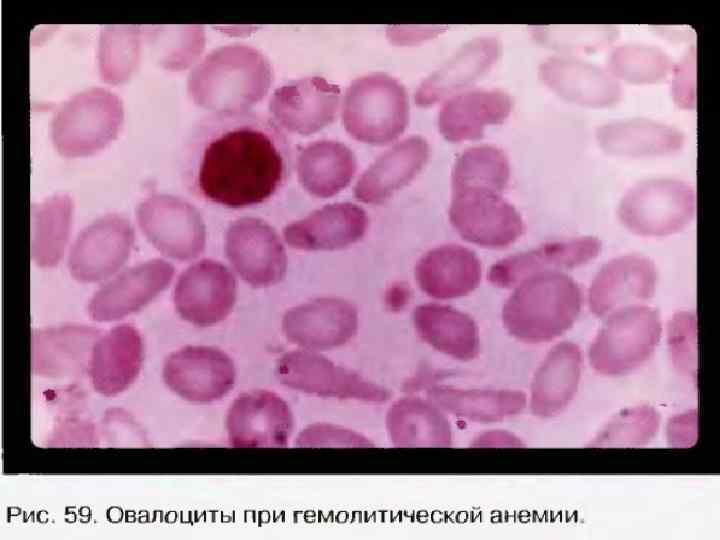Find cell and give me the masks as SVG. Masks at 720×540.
Returning <instances> with one entry per match:
<instances>
[{
	"instance_id": "cell-26",
	"label": "cell",
	"mask_w": 720,
	"mask_h": 540,
	"mask_svg": "<svg viewBox=\"0 0 720 540\" xmlns=\"http://www.w3.org/2000/svg\"><path fill=\"white\" fill-rule=\"evenodd\" d=\"M417 336L428 346L454 360L467 362L480 351V334L467 313L442 303H424L413 310Z\"/></svg>"
},
{
	"instance_id": "cell-21",
	"label": "cell",
	"mask_w": 720,
	"mask_h": 540,
	"mask_svg": "<svg viewBox=\"0 0 720 540\" xmlns=\"http://www.w3.org/2000/svg\"><path fill=\"white\" fill-rule=\"evenodd\" d=\"M143 362V342L130 324L117 325L95 341L88 374L94 390L104 396L125 391L139 375Z\"/></svg>"
},
{
	"instance_id": "cell-3",
	"label": "cell",
	"mask_w": 720,
	"mask_h": 540,
	"mask_svg": "<svg viewBox=\"0 0 720 540\" xmlns=\"http://www.w3.org/2000/svg\"><path fill=\"white\" fill-rule=\"evenodd\" d=\"M273 71L267 57L244 44L221 47L192 71L188 88L196 103L212 112L245 111L268 93Z\"/></svg>"
},
{
	"instance_id": "cell-19",
	"label": "cell",
	"mask_w": 720,
	"mask_h": 540,
	"mask_svg": "<svg viewBox=\"0 0 720 540\" xmlns=\"http://www.w3.org/2000/svg\"><path fill=\"white\" fill-rule=\"evenodd\" d=\"M601 247V241L593 236L546 242L498 260L490 267L488 280L498 288H514L537 273L583 266L599 255Z\"/></svg>"
},
{
	"instance_id": "cell-31",
	"label": "cell",
	"mask_w": 720,
	"mask_h": 540,
	"mask_svg": "<svg viewBox=\"0 0 720 540\" xmlns=\"http://www.w3.org/2000/svg\"><path fill=\"white\" fill-rule=\"evenodd\" d=\"M426 397L447 415L476 423H494L519 414L527 404L526 395L517 390L462 388L433 385Z\"/></svg>"
},
{
	"instance_id": "cell-25",
	"label": "cell",
	"mask_w": 720,
	"mask_h": 540,
	"mask_svg": "<svg viewBox=\"0 0 720 540\" xmlns=\"http://www.w3.org/2000/svg\"><path fill=\"white\" fill-rule=\"evenodd\" d=\"M500 53L501 44L495 37L465 43L419 84L414 94L416 104L429 107L474 83L492 68Z\"/></svg>"
},
{
	"instance_id": "cell-42",
	"label": "cell",
	"mask_w": 720,
	"mask_h": 540,
	"mask_svg": "<svg viewBox=\"0 0 720 540\" xmlns=\"http://www.w3.org/2000/svg\"><path fill=\"white\" fill-rule=\"evenodd\" d=\"M521 441L513 434L504 431L483 432L475 437L472 447H519Z\"/></svg>"
},
{
	"instance_id": "cell-15",
	"label": "cell",
	"mask_w": 720,
	"mask_h": 540,
	"mask_svg": "<svg viewBox=\"0 0 720 540\" xmlns=\"http://www.w3.org/2000/svg\"><path fill=\"white\" fill-rule=\"evenodd\" d=\"M340 89L320 76L304 77L277 88L270 100V118L283 130L300 135L330 125L340 106Z\"/></svg>"
},
{
	"instance_id": "cell-14",
	"label": "cell",
	"mask_w": 720,
	"mask_h": 540,
	"mask_svg": "<svg viewBox=\"0 0 720 540\" xmlns=\"http://www.w3.org/2000/svg\"><path fill=\"white\" fill-rule=\"evenodd\" d=\"M173 300L182 319L196 326H211L224 320L232 311L236 280L220 262L201 260L180 275Z\"/></svg>"
},
{
	"instance_id": "cell-1",
	"label": "cell",
	"mask_w": 720,
	"mask_h": 540,
	"mask_svg": "<svg viewBox=\"0 0 720 540\" xmlns=\"http://www.w3.org/2000/svg\"><path fill=\"white\" fill-rule=\"evenodd\" d=\"M185 142L195 188L211 203L259 205L285 181L290 144L271 118L250 110L211 112L192 126Z\"/></svg>"
},
{
	"instance_id": "cell-30",
	"label": "cell",
	"mask_w": 720,
	"mask_h": 540,
	"mask_svg": "<svg viewBox=\"0 0 720 540\" xmlns=\"http://www.w3.org/2000/svg\"><path fill=\"white\" fill-rule=\"evenodd\" d=\"M580 348L572 342L555 345L537 368L531 383L529 406L538 417L562 412L573 399L581 376Z\"/></svg>"
},
{
	"instance_id": "cell-29",
	"label": "cell",
	"mask_w": 720,
	"mask_h": 540,
	"mask_svg": "<svg viewBox=\"0 0 720 540\" xmlns=\"http://www.w3.org/2000/svg\"><path fill=\"white\" fill-rule=\"evenodd\" d=\"M385 428L395 447H450L453 443L447 414L427 397L396 400L386 413Z\"/></svg>"
},
{
	"instance_id": "cell-12",
	"label": "cell",
	"mask_w": 720,
	"mask_h": 540,
	"mask_svg": "<svg viewBox=\"0 0 720 540\" xmlns=\"http://www.w3.org/2000/svg\"><path fill=\"white\" fill-rule=\"evenodd\" d=\"M138 217L143 233L162 254L187 261L204 251L203 220L186 201L167 195L154 196L140 206Z\"/></svg>"
},
{
	"instance_id": "cell-13",
	"label": "cell",
	"mask_w": 720,
	"mask_h": 540,
	"mask_svg": "<svg viewBox=\"0 0 720 540\" xmlns=\"http://www.w3.org/2000/svg\"><path fill=\"white\" fill-rule=\"evenodd\" d=\"M356 306L339 297H321L289 309L282 319L286 339L302 349L324 351L347 344L356 335Z\"/></svg>"
},
{
	"instance_id": "cell-11",
	"label": "cell",
	"mask_w": 720,
	"mask_h": 540,
	"mask_svg": "<svg viewBox=\"0 0 720 540\" xmlns=\"http://www.w3.org/2000/svg\"><path fill=\"white\" fill-rule=\"evenodd\" d=\"M225 251L236 273L253 287L275 285L286 274L284 245L276 231L259 218L235 220L226 233Z\"/></svg>"
},
{
	"instance_id": "cell-22",
	"label": "cell",
	"mask_w": 720,
	"mask_h": 540,
	"mask_svg": "<svg viewBox=\"0 0 720 540\" xmlns=\"http://www.w3.org/2000/svg\"><path fill=\"white\" fill-rule=\"evenodd\" d=\"M414 277L428 297L450 300L467 296L479 286L482 266L471 249L458 244H443L431 248L418 259Z\"/></svg>"
},
{
	"instance_id": "cell-38",
	"label": "cell",
	"mask_w": 720,
	"mask_h": 540,
	"mask_svg": "<svg viewBox=\"0 0 720 540\" xmlns=\"http://www.w3.org/2000/svg\"><path fill=\"white\" fill-rule=\"evenodd\" d=\"M659 416L651 408L638 407L623 412L606 426L597 445H641L657 432Z\"/></svg>"
},
{
	"instance_id": "cell-6",
	"label": "cell",
	"mask_w": 720,
	"mask_h": 540,
	"mask_svg": "<svg viewBox=\"0 0 720 540\" xmlns=\"http://www.w3.org/2000/svg\"><path fill=\"white\" fill-rule=\"evenodd\" d=\"M696 195L688 183L673 178L641 181L620 201L618 216L634 234L664 237L685 229L694 218Z\"/></svg>"
},
{
	"instance_id": "cell-16",
	"label": "cell",
	"mask_w": 720,
	"mask_h": 540,
	"mask_svg": "<svg viewBox=\"0 0 720 540\" xmlns=\"http://www.w3.org/2000/svg\"><path fill=\"white\" fill-rule=\"evenodd\" d=\"M133 229L118 216L104 217L87 227L74 242L68 259L71 276L82 283L108 279L129 259Z\"/></svg>"
},
{
	"instance_id": "cell-9",
	"label": "cell",
	"mask_w": 720,
	"mask_h": 540,
	"mask_svg": "<svg viewBox=\"0 0 720 540\" xmlns=\"http://www.w3.org/2000/svg\"><path fill=\"white\" fill-rule=\"evenodd\" d=\"M163 379L182 399L208 403L221 399L233 388L236 370L231 357L219 348L185 346L165 359Z\"/></svg>"
},
{
	"instance_id": "cell-4",
	"label": "cell",
	"mask_w": 720,
	"mask_h": 540,
	"mask_svg": "<svg viewBox=\"0 0 720 540\" xmlns=\"http://www.w3.org/2000/svg\"><path fill=\"white\" fill-rule=\"evenodd\" d=\"M341 120L346 132L359 142L390 144L400 137L409 122L406 89L383 72L358 77L345 91Z\"/></svg>"
},
{
	"instance_id": "cell-2",
	"label": "cell",
	"mask_w": 720,
	"mask_h": 540,
	"mask_svg": "<svg viewBox=\"0 0 720 540\" xmlns=\"http://www.w3.org/2000/svg\"><path fill=\"white\" fill-rule=\"evenodd\" d=\"M582 306L578 284L562 271H546L522 280L505 301L501 318L515 339L539 344L570 329Z\"/></svg>"
},
{
	"instance_id": "cell-18",
	"label": "cell",
	"mask_w": 720,
	"mask_h": 540,
	"mask_svg": "<svg viewBox=\"0 0 720 540\" xmlns=\"http://www.w3.org/2000/svg\"><path fill=\"white\" fill-rule=\"evenodd\" d=\"M657 269L641 255H623L607 262L594 277L588 291L590 311L598 317L649 300L655 293Z\"/></svg>"
},
{
	"instance_id": "cell-37",
	"label": "cell",
	"mask_w": 720,
	"mask_h": 540,
	"mask_svg": "<svg viewBox=\"0 0 720 540\" xmlns=\"http://www.w3.org/2000/svg\"><path fill=\"white\" fill-rule=\"evenodd\" d=\"M534 32L543 43L564 51H594L617 36L615 27L599 25L536 27Z\"/></svg>"
},
{
	"instance_id": "cell-5",
	"label": "cell",
	"mask_w": 720,
	"mask_h": 540,
	"mask_svg": "<svg viewBox=\"0 0 720 540\" xmlns=\"http://www.w3.org/2000/svg\"><path fill=\"white\" fill-rule=\"evenodd\" d=\"M662 333L657 309L631 305L609 314L589 348L591 367L599 374L621 376L644 364Z\"/></svg>"
},
{
	"instance_id": "cell-33",
	"label": "cell",
	"mask_w": 720,
	"mask_h": 540,
	"mask_svg": "<svg viewBox=\"0 0 720 540\" xmlns=\"http://www.w3.org/2000/svg\"><path fill=\"white\" fill-rule=\"evenodd\" d=\"M357 170L352 150L335 140H318L303 147L297 157L301 186L318 198L332 197L346 188Z\"/></svg>"
},
{
	"instance_id": "cell-24",
	"label": "cell",
	"mask_w": 720,
	"mask_h": 540,
	"mask_svg": "<svg viewBox=\"0 0 720 540\" xmlns=\"http://www.w3.org/2000/svg\"><path fill=\"white\" fill-rule=\"evenodd\" d=\"M429 155V144L421 136L397 142L362 173L354 187L355 197L369 205L386 202L420 173Z\"/></svg>"
},
{
	"instance_id": "cell-20",
	"label": "cell",
	"mask_w": 720,
	"mask_h": 540,
	"mask_svg": "<svg viewBox=\"0 0 720 540\" xmlns=\"http://www.w3.org/2000/svg\"><path fill=\"white\" fill-rule=\"evenodd\" d=\"M366 211L351 202L332 203L283 229V238L292 248L305 251H333L359 242L367 232Z\"/></svg>"
},
{
	"instance_id": "cell-7",
	"label": "cell",
	"mask_w": 720,
	"mask_h": 540,
	"mask_svg": "<svg viewBox=\"0 0 720 540\" xmlns=\"http://www.w3.org/2000/svg\"><path fill=\"white\" fill-rule=\"evenodd\" d=\"M275 374L286 387L323 398L380 404L391 397L385 387L306 349L282 355L276 363Z\"/></svg>"
},
{
	"instance_id": "cell-8",
	"label": "cell",
	"mask_w": 720,
	"mask_h": 540,
	"mask_svg": "<svg viewBox=\"0 0 720 540\" xmlns=\"http://www.w3.org/2000/svg\"><path fill=\"white\" fill-rule=\"evenodd\" d=\"M451 189L449 221L463 240L482 248L503 249L522 235V217L501 192L473 186Z\"/></svg>"
},
{
	"instance_id": "cell-10",
	"label": "cell",
	"mask_w": 720,
	"mask_h": 540,
	"mask_svg": "<svg viewBox=\"0 0 720 540\" xmlns=\"http://www.w3.org/2000/svg\"><path fill=\"white\" fill-rule=\"evenodd\" d=\"M293 428L288 403L268 390L239 394L226 415L227 438L233 447H286Z\"/></svg>"
},
{
	"instance_id": "cell-34",
	"label": "cell",
	"mask_w": 720,
	"mask_h": 540,
	"mask_svg": "<svg viewBox=\"0 0 720 540\" xmlns=\"http://www.w3.org/2000/svg\"><path fill=\"white\" fill-rule=\"evenodd\" d=\"M71 204L56 197L34 208L31 255L42 268L56 266L65 251L70 229Z\"/></svg>"
},
{
	"instance_id": "cell-28",
	"label": "cell",
	"mask_w": 720,
	"mask_h": 540,
	"mask_svg": "<svg viewBox=\"0 0 720 540\" xmlns=\"http://www.w3.org/2000/svg\"><path fill=\"white\" fill-rule=\"evenodd\" d=\"M99 330L85 325H63L34 332L33 371L44 377L78 375L89 365Z\"/></svg>"
},
{
	"instance_id": "cell-39",
	"label": "cell",
	"mask_w": 720,
	"mask_h": 540,
	"mask_svg": "<svg viewBox=\"0 0 720 540\" xmlns=\"http://www.w3.org/2000/svg\"><path fill=\"white\" fill-rule=\"evenodd\" d=\"M670 357L682 374L695 377L697 373V318L694 313L679 311L667 328Z\"/></svg>"
},
{
	"instance_id": "cell-32",
	"label": "cell",
	"mask_w": 720,
	"mask_h": 540,
	"mask_svg": "<svg viewBox=\"0 0 720 540\" xmlns=\"http://www.w3.org/2000/svg\"><path fill=\"white\" fill-rule=\"evenodd\" d=\"M596 138L605 152L625 157L669 155L680 150L684 144L680 130L646 118L606 123L597 129Z\"/></svg>"
},
{
	"instance_id": "cell-27",
	"label": "cell",
	"mask_w": 720,
	"mask_h": 540,
	"mask_svg": "<svg viewBox=\"0 0 720 540\" xmlns=\"http://www.w3.org/2000/svg\"><path fill=\"white\" fill-rule=\"evenodd\" d=\"M511 109L510 95L499 89L458 93L443 103L438 113V130L450 142L478 139L486 126L502 123Z\"/></svg>"
},
{
	"instance_id": "cell-40",
	"label": "cell",
	"mask_w": 720,
	"mask_h": 540,
	"mask_svg": "<svg viewBox=\"0 0 720 540\" xmlns=\"http://www.w3.org/2000/svg\"><path fill=\"white\" fill-rule=\"evenodd\" d=\"M301 445L336 447H371L372 443L361 434L338 426L318 424L306 429L299 437Z\"/></svg>"
},
{
	"instance_id": "cell-35",
	"label": "cell",
	"mask_w": 720,
	"mask_h": 540,
	"mask_svg": "<svg viewBox=\"0 0 720 540\" xmlns=\"http://www.w3.org/2000/svg\"><path fill=\"white\" fill-rule=\"evenodd\" d=\"M510 179V163L506 154L492 145L467 148L456 159L451 188L486 187L502 192Z\"/></svg>"
},
{
	"instance_id": "cell-41",
	"label": "cell",
	"mask_w": 720,
	"mask_h": 540,
	"mask_svg": "<svg viewBox=\"0 0 720 540\" xmlns=\"http://www.w3.org/2000/svg\"><path fill=\"white\" fill-rule=\"evenodd\" d=\"M695 55L687 56L676 69L675 81L673 83V94L676 103L682 107H692L695 101Z\"/></svg>"
},
{
	"instance_id": "cell-23",
	"label": "cell",
	"mask_w": 720,
	"mask_h": 540,
	"mask_svg": "<svg viewBox=\"0 0 720 540\" xmlns=\"http://www.w3.org/2000/svg\"><path fill=\"white\" fill-rule=\"evenodd\" d=\"M542 82L566 101L588 107L617 103L622 90L608 71L568 55L549 57L539 66Z\"/></svg>"
},
{
	"instance_id": "cell-17",
	"label": "cell",
	"mask_w": 720,
	"mask_h": 540,
	"mask_svg": "<svg viewBox=\"0 0 720 540\" xmlns=\"http://www.w3.org/2000/svg\"><path fill=\"white\" fill-rule=\"evenodd\" d=\"M174 267L161 259L132 266L101 286L88 304L90 318L97 322L122 319L139 311L170 284Z\"/></svg>"
},
{
	"instance_id": "cell-36",
	"label": "cell",
	"mask_w": 720,
	"mask_h": 540,
	"mask_svg": "<svg viewBox=\"0 0 720 540\" xmlns=\"http://www.w3.org/2000/svg\"><path fill=\"white\" fill-rule=\"evenodd\" d=\"M608 67L615 78L646 84L663 80L672 69V63L669 56L657 47L626 44L610 53Z\"/></svg>"
}]
</instances>
